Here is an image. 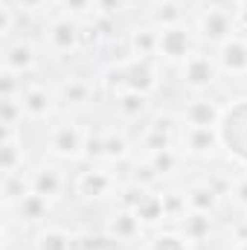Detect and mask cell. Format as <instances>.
I'll list each match as a JSON object with an SVG mask.
<instances>
[{"mask_svg": "<svg viewBox=\"0 0 247 250\" xmlns=\"http://www.w3.org/2000/svg\"><path fill=\"white\" fill-rule=\"evenodd\" d=\"M198 26H201V35L206 41H215V44H224L233 38V29H236V21H233V12L224 9V6H209L201 18H198Z\"/></svg>", "mask_w": 247, "mask_h": 250, "instance_id": "1", "label": "cell"}, {"mask_svg": "<svg viewBox=\"0 0 247 250\" xmlns=\"http://www.w3.org/2000/svg\"><path fill=\"white\" fill-rule=\"evenodd\" d=\"M84 143H87L84 131L73 123H62L50 131V151H53L56 157H64V160L79 157L82 148H84Z\"/></svg>", "mask_w": 247, "mask_h": 250, "instance_id": "2", "label": "cell"}, {"mask_svg": "<svg viewBox=\"0 0 247 250\" xmlns=\"http://www.w3.org/2000/svg\"><path fill=\"white\" fill-rule=\"evenodd\" d=\"M181 73H184V82L189 84V87L201 90V87H209V84L215 82L218 64L212 62L209 56H204V53H189V56L184 59Z\"/></svg>", "mask_w": 247, "mask_h": 250, "instance_id": "3", "label": "cell"}, {"mask_svg": "<svg viewBox=\"0 0 247 250\" xmlns=\"http://www.w3.org/2000/svg\"><path fill=\"white\" fill-rule=\"evenodd\" d=\"M189 47H192L189 29H184L181 23L163 26V29L157 32V53H160L163 59H169V62H184L186 56H189Z\"/></svg>", "mask_w": 247, "mask_h": 250, "instance_id": "4", "label": "cell"}, {"mask_svg": "<svg viewBox=\"0 0 247 250\" xmlns=\"http://www.w3.org/2000/svg\"><path fill=\"white\" fill-rule=\"evenodd\" d=\"M157 87V73L148 59H137V62L125 64V90L134 93H148Z\"/></svg>", "mask_w": 247, "mask_h": 250, "instance_id": "5", "label": "cell"}, {"mask_svg": "<svg viewBox=\"0 0 247 250\" xmlns=\"http://www.w3.org/2000/svg\"><path fill=\"white\" fill-rule=\"evenodd\" d=\"M79 29H82V26H79V23H73L70 18H59V21H53V23H50V29H47V38H50L53 50H59V53L82 50Z\"/></svg>", "mask_w": 247, "mask_h": 250, "instance_id": "6", "label": "cell"}, {"mask_svg": "<svg viewBox=\"0 0 247 250\" xmlns=\"http://www.w3.org/2000/svg\"><path fill=\"white\" fill-rule=\"evenodd\" d=\"M218 67L224 73H233V76H247V41H242V38L224 41L221 56H218Z\"/></svg>", "mask_w": 247, "mask_h": 250, "instance_id": "7", "label": "cell"}, {"mask_svg": "<svg viewBox=\"0 0 247 250\" xmlns=\"http://www.w3.org/2000/svg\"><path fill=\"white\" fill-rule=\"evenodd\" d=\"M0 169H3V178L23 172V148H21L15 131H3V140H0Z\"/></svg>", "mask_w": 247, "mask_h": 250, "instance_id": "8", "label": "cell"}, {"mask_svg": "<svg viewBox=\"0 0 247 250\" xmlns=\"http://www.w3.org/2000/svg\"><path fill=\"white\" fill-rule=\"evenodd\" d=\"M29 189L32 192H38V195H44V198H59L64 189V178L62 172L56 169V166H41V169H35L32 175H29Z\"/></svg>", "mask_w": 247, "mask_h": 250, "instance_id": "9", "label": "cell"}, {"mask_svg": "<svg viewBox=\"0 0 247 250\" xmlns=\"http://www.w3.org/2000/svg\"><path fill=\"white\" fill-rule=\"evenodd\" d=\"M143 233V221L131 212V209H120L111 221H108V239L117 242H134Z\"/></svg>", "mask_w": 247, "mask_h": 250, "instance_id": "10", "label": "cell"}, {"mask_svg": "<svg viewBox=\"0 0 247 250\" xmlns=\"http://www.w3.org/2000/svg\"><path fill=\"white\" fill-rule=\"evenodd\" d=\"M35 67V47L29 41H18L12 47H6V59H3V70H12L18 76L29 73Z\"/></svg>", "mask_w": 247, "mask_h": 250, "instance_id": "11", "label": "cell"}, {"mask_svg": "<svg viewBox=\"0 0 247 250\" xmlns=\"http://www.w3.org/2000/svg\"><path fill=\"white\" fill-rule=\"evenodd\" d=\"M21 102H23V114L32 117V120H44V117H50V111H53V96H50V90H44V87H38V84L26 87V90L21 93Z\"/></svg>", "mask_w": 247, "mask_h": 250, "instance_id": "12", "label": "cell"}, {"mask_svg": "<svg viewBox=\"0 0 247 250\" xmlns=\"http://www.w3.org/2000/svg\"><path fill=\"white\" fill-rule=\"evenodd\" d=\"M76 189H79V195H84V198H105V195L114 189V178H111L105 169H90V172H82Z\"/></svg>", "mask_w": 247, "mask_h": 250, "instance_id": "13", "label": "cell"}, {"mask_svg": "<svg viewBox=\"0 0 247 250\" xmlns=\"http://www.w3.org/2000/svg\"><path fill=\"white\" fill-rule=\"evenodd\" d=\"M184 120L189 128H212L218 123V108L206 99H198V102H189L184 111Z\"/></svg>", "mask_w": 247, "mask_h": 250, "instance_id": "14", "label": "cell"}, {"mask_svg": "<svg viewBox=\"0 0 247 250\" xmlns=\"http://www.w3.org/2000/svg\"><path fill=\"white\" fill-rule=\"evenodd\" d=\"M181 227H184V239L186 242H204L212 230V221H209V212H186L181 218Z\"/></svg>", "mask_w": 247, "mask_h": 250, "instance_id": "15", "label": "cell"}, {"mask_svg": "<svg viewBox=\"0 0 247 250\" xmlns=\"http://www.w3.org/2000/svg\"><path fill=\"white\" fill-rule=\"evenodd\" d=\"M18 212H21L23 221H41V218H47V212H50V198H44V195H38V192H26V195L18 201Z\"/></svg>", "mask_w": 247, "mask_h": 250, "instance_id": "16", "label": "cell"}, {"mask_svg": "<svg viewBox=\"0 0 247 250\" xmlns=\"http://www.w3.org/2000/svg\"><path fill=\"white\" fill-rule=\"evenodd\" d=\"M186 204L192 212H212L218 207V192L209 187V184H198L186 192Z\"/></svg>", "mask_w": 247, "mask_h": 250, "instance_id": "17", "label": "cell"}, {"mask_svg": "<svg viewBox=\"0 0 247 250\" xmlns=\"http://www.w3.org/2000/svg\"><path fill=\"white\" fill-rule=\"evenodd\" d=\"M128 47H131V53L137 56V59H148V56H154L157 53V29H137V32H131V41H128Z\"/></svg>", "mask_w": 247, "mask_h": 250, "instance_id": "18", "label": "cell"}, {"mask_svg": "<svg viewBox=\"0 0 247 250\" xmlns=\"http://www.w3.org/2000/svg\"><path fill=\"white\" fill-rule=\"evenodd\" d=\"M134 215L143 221V224H157L160 218H166V207H163V195H145L140 201V207L134 209Z\"/></svg>", "mask_w": 247, "mask_h": 250, "instance_id": "19", "label": "cell"}, {"mask_svg": "<svg viewBox=\"0 0 247 250\" xmlns=\"http://www.w3.org/2000/svg\"><path fill=\"white\" fill-rule=\"evenodd\" d=\"M21 120H23V102L18 96H3L0 99V123H3V131H15Z\"/></svg>", "mask_w": 247, "mask_h": 250, "instance_id": "20", "label": "cell"}, {"mask_svg": "<svg viewBox=\"0 0 247 250\" xmlns=\"http://www.w3.org/2000/svg\"><path fill=\"white\" fill-rule=\"evenodd\" d=\"M35 248L38 250H73L76 248V239H70V233H64V230H47V233L38 236Z\"/></svg>", "mask_w": 247, "mask_h": 250, "instance_id": "21", "label": "cell"}, {"mask_svg": "<svg viewBox=\"0 0 247 250\" xmlns=\"http://www.w3.org/2000/svg\"><path fill=\"white\" fill-rule=\"evenodd\" d=\"M186 146H189L192 151H198V154L209 151V148L215 146L212 128H189V131H186Z\"/></svg>", "mask_w": 247, "mask_h": 250, "instance_id": "22", "label": "cell"}, {"mask_svg": "<svg viewBox=\"0 0 247 250\" xmlns=\"http://www.w3.org/2000/svg\"><path fill=\"white\" fill-rule=\"evenodd\" d=\"M117 108L123 111L125 117H140L145 111V93H134V90H125L117 96Z\"/></svg>", "mask_w": 247, "mask_h": 250, "instance_id": "23", "label": "cell"}, {"mask_svg": "<svg viewBox=\"0 0 247 250\" xmlns=\"http://www.w3.org/2000/svg\"><path fill=\"white\" fill-rule=\"evenodd\" d=\"M26 192H32V189H29V178L23 181V172H21V175H9V178L3 181V195H6V204L21 201Z\"/></svg>", "mask_w": 247, "mask_h": 250, "instance_id": "24", "label": "cell"}, {"mask_svg": "<svg viewBox=\"0 0 247 250\" xmlns=\"http://www.w3.org/2000/svg\"><path fill=\"white\" fill-rule=\"evenodd\" d=\"M148 163H151V169H154L157 175H169V172H175V169H178L181 157L175 154V148H166V151H154Z\"/></svg>", "mask_w": 247, "mask_h": 250, "instance_id": "25", "label": "cell"}, {"mask_svg": "<svg viewBox=\"0 0 247 250\" xmlns=\"http://www.w3.org/2000/svg\"><path fill=\"white\" fill-rule=\"evenodd\" d=\"M181 18H184V9H181V3H172V0H163L160 9L154 12V21L160 26H175V23H181Z\"/></svg>", "mask_w": 247, "mask_h": 250, "instance_id": "26", "label": "cell"}, {"mask_svg": "<svg viewBox=\"0 0 247 250\" xmlns=\"http://www.w3.org/2000/svg\"><path fill=\"white\" fill-rule=\"evenodd\" d=\"M102 157H108V160H125L128 157V140H125L123 134H108Z\"/></svg>", "mask_w": 247, "mask_h": 250, "instance_id": "27", "label": "cell"}, {"mask_svg": "<svg viewBox=\"0 0 247 250\" xmlns=\"http://www.w3.org/2000/svg\"><path fill=\"white\" fill-rule=\"evenodd\" d=\"M62 96L67 102H73V105H82V102H87V96H90V84H87V82H79V79H70L62 87Z\"/></svg>", "mask_w": 247, "mask_h": 250, "instance_id": "28", "label": "cell"}, {"mask_svg": "<svg viewBox=\"0 0 247 250\" xmlns=\"http://www.w3.org/2000/svg\"><path fill=\"white\" fill-rule=\"evenodd\" d=\"M145 195H148V187H143V184H131V187L123 189V195H120V204H123V209H131V212H134Z\"/></svg>", "mask_w": 247, "mask_h": 250, "instance_id": "29", "label": "cell"}, {"mask_svg": "<svg viewBox=\"0 0 247 250\" xmlns=\"http://www.w3.org/2000/svg\"><path fill=\"white\" fill-rule=\"evenodd\" d=\"M148 250H189L186 248V239L184 236H178V233H163V236H157Z\"/></svg>", "mask_w": 247, "mask_h": 250, "instance_id": "30", "label": "cell"}, {"mask_svg": "<svg viewBox=\"0 0 247 250\" xmlns=\"http://www.w3.org/2000/svg\"><path fill=\"white\" fill-rule=\"evenodd\" d=\"M163 207H166V218H172V221H181L186 215V195H163Z\"/></svg>", "mask_w": 247, "mask_h": 250, "instance_id": "31", "label": "cell"}, {"mask_svg": "<svg viewBox=\"0 0 247 250\" xmlns=\"http://www.w3.org/2000/svg\"><path fill=\"white\" fill-rule=\"evenodd\" d=\"M145 148L154 154V151H166V148H172V134H166V131H148L145 134Z\"/></svg>", "mask_w": 247, "mask_h": 250, "instance_id": "32", "label": "cell"}, {"mask_svg": "<svg viewBox=\"0 0 247 250\" xmlns=\"http://www.w3.org/2000/svg\"><path fill=\"white\" fill-rule=\"evenodd\" d=\"M18 90L23 93V76L18 79V73L3 70V79H0V96H15Z\"/></svg>", "mask_w": 247, "mask_h": 250, "instance_id": "33", "label": "cell"}, {"mask_svg": "<svg viewBox=\"0 0 247 250\" xmlns=\"http://www.w3.org/2000/svg\"><path fill=\"white\" fill-rule=\"evenodd\" d=\"M3 21H0V35L9 38L12 35V26H15V0H3Z\"/></svg>", "mask_w": 247, "mask_h": 250, "instance_id": "34", "label": "cell"}, {"mask_svg": "<svg viewBox=\"0 0 247 250\" xmlns=\"http://www.w3.org/2000/svg\"><path fill=\"white\" fill-rule=\"evenodd\" d=\"M99 38H102V32L96 29V23H87V26L79 29V41H82V47H93V44H99Z\"/></svg>", "mask_w": 247, "mask_h": 250, "instance_id": "35", "label": "cell"}, {"mask_svg": "<svg viewBox=\"0 0 247 250\" xmlns=\"http://www.w3.org/2000/svg\"><path fill=\"white\" fill-rule=\"evenodd\" d=\"M134 172H137V175H134V178H137V184H143V187H145V184H151L154 178H160V175L151 169V163H143V166H137Z\"/></svg>", "mask_w": 247, "mask_h": 250, "instance_id": "36", "label": "cell"}, {"mask_svg": "<svg viewBox=\"0 0 247 250\" xmlns=\"http://www.w3.org/2000/svg\"><path fill=\"white\" fill-rule=\"evenodd\" d=\"M93 3L96 0H64V6L73 12H87V9H93Z\"/></svg>", "mask_w": 247, "mask_h": 250, "instance_id": "37", "label": "cell"}, {"mask_svg": "<svg viewBox=\"0 0 247 250\" xmlns=\"http://www.w3.org/2000/svg\"><path fill=\"white\" fill-rule=\"evenodd\" d=\"M172 123H175L172 117H154V125H151V128H154V131H166V134H172Z\"/></svg>", "mask_w": 247, "mask_h": 250, "instance_id": "38", "label": "cell"}, {"mask_svg": "<svg viewBox=\"0 0 247 250\" xmlns=\"http://www.w3.org/2000/svg\"><path fill=\"white\" fill-rule=\"evenodd\" d=\"M44 3H47V0H15V6H18V9H26V12H38Z\"/></svg>", "mask_w": 247, "mask_h": 250, "instance_id": "39", "label": "cell"}, {"mask_svg": "<svg viewBox=\"0 0 247 250\" xmlns=\"http://www.w3.org/2000/svg\"><path fill=\"white\" fill-rule=\"evenodd\" d=\"M233 195L239 198V204H245V207H247V178H242V181L233 187Z\"/></svg>", "mask_w": 247, "mask_h": 250, "instance_id": "40", "label": "cell"}, {"mask_svg": "<svg viewBox=\"0 0 247 250\" xmlns=\"http://www.w3.org/2000/svg\"><path fill=\"white\" fill-rule=\"evenodd\" d=\"M120 6V0H96V9H102V15H114Z\"/></svg>", "mask_w": 247, "mask_h": 250, "instance_id": "41", "label": "cell"}, {"mask_svg": "<svg viewBox=\"0 0 247 250\" xmlns=\"http://www.w3.org/2000/svg\"><path fill=\"white\" fill-rule=\"evenodd\" d=\"M242 18L247 21V0H242Z\"/></svg>", "mask_w": 247, "mask_h": 250, "instance_id": "42", "label": "cell"}, {"mask_svg": "<svg viewBox=\"0 0 247 250\" xmlns=\"http://www.w3.org/2000/svg\"><path fill=\"white\" fill-rule=\"evenodd\" d=\"M224 250H242V245H230V248H224Z\"/></svg>", "mask_w": 247, "mask_h": 250, "instance_id": "43", "label": "cell"}, {"mask_svg": "<svg viewBox=\"0 0 247 250\" xmlns=\"http://www.w3.org/2000/svg\"><path fill=\"white\" fill-rule=\"evenodd\" d=\"M242 250H247V242H242Z\"/></svg>", "mask_w": 247, "mask_h": 250, "instance_id": "44", "label": "cell"}, {"mask_svg": "<svg viewBox=\"0 0 247 250\" xmlns=\"http://www.w3.org/2000/svg\"><path fill=\"white\" fill-rule=\"evenodd\" d=\"M160 3H163V0H160Z\"/></svg>", "mask_w": 247, "mask_h": 250, "instance_id": "45", "label": "cell"}]
</instances>
